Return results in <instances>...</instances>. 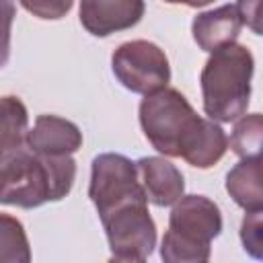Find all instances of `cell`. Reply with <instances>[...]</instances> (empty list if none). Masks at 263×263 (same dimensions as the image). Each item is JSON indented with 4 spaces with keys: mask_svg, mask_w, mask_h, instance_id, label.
<instances>
[{
    "mask_svg": "<svg viewBox=\"0 0 263 263\" xmlns=\"http://www.w3.org/2000/svg\"><path fill=\"white\" fill-rule=\"evenodd\" d=\"M88 195L107 230L111 257L117 261H144L154 249L156 228L134 162L121 154L97 156Z\"/></svg>",
    "mask_w": 263,
    "mask_h": 263,
    "instance_id": "1",
    "label": "cell"
},
{
    "mask_svg": "<svg viewBox=\"0 0 263 263\" xmlns=\"http://www.w3.org/2000/svg\"><path fill=\"white\" fill-rule=\"evenodd\" d=\"M140 123L150 144L168 156L208 168L222 158L228 140L220 125L201 119L175 88H160L140 105Z\"/></svg>",
    "mask_w": 263,
    "mask_h": 263,
    "instance_id": "2",
    "label": "cell"
},
{
    "mask_svg": "<svg viewBox=\"0 0 263 263\" xmlns=\"http://www.w3.org/2000/svg\"><path fill=\"white\" fill-rule=\"evenodd\" d=\"M76 164L68 154L51 156L25 144L0 156V203L37 208L58 201L72 189Z\"/></svg>",
    "mask_w": 263,
    "mask_h": 263,
    "instance_id": "3",
    "label": "cell"
},
{
    "mask_svg": "<svg viewBox=\"0 0 263 263\" xmlns=\"http://www.w3.org/2000/svg\"><path fill=\"white\" fill-rule=\"evenodd\" d=\"M253 55L247 47L228 43L212 51L203 72V109L212 119L230 123L238 119L249 105Z\"/></svg>",
    "mask_w": 263,
    "mask_h": 263,
    "instance_id": "4",
    "label": "cell"
},
{
    "mask_svg": "<svg viewBox=\"0 0 263 263\" xmlns=\"http://www.w3.org/2000/svg\"><path fill=\"white\" fill-rule=\"evenodd\" d=\"M222 218L214 201L203 195H187L173 208L168 232L162 238L164 261H205L210 240L220 234Z\"/></svg>",
    "mask_w": 263,
    "mask_h": 263,
    "instance_id": "5",
    "label": "cell"
},
{
    "mask_svg": "<svg viewBox=\"0 0 263 263\" xmlns=\"http://www.w3.org/2000/svg\"><path fill=\"white\" fill-rule=\"evenodd\" d=\"M113 72L132 92L152 95L166 86L171 78L168 60L160 47L148 41L123 43L113 53Z\"/></svg>",
    "mask_w": 263,
    "mask_h": 263,
    "instance_id": "6",
    "label": "cell"
},
{
    "mask_svg": "<svg viewBox=\"0 0 263 263\" xmlns=\"http://www.w3.org/2000/svg\"><path fill=\"white\" fill-rule=\"evenodd\" d=\"M142 14L144 0H80V23L97 37L129 29Z\"/></svg>",
    "mask_w": 263,
    "mask_h": 263,
    "instance_id": "7",
    "label": "cell"
},
{
    "mask_svg": "<svg viewBox=\"0 0 263 263\" xmlns=\"http://www.w3.org/2000/svg\"><path fill=\"white\" fill-rule=\"evenodd\" d=\"M25 142L35 152L62 156V154L76 152L80 148L82 134L74 123H70L62 117L39 115L35 121V127L27 134Z\"/></svg>",
    "mask_w": 263,
    "mask_h": 263,
    "instance_id": "8",
    "label": "cell"
},
{
    "mask_svg": "<svg viewBox=\"0 0 263 263\" xmlns=\"http://www.w3.org/2000/svg\"><path fill=\"white\" fill-rule=\"evenodd\" d=\"M136 171L144 181L146 197L156 205H173L183 195V175L175 164L162 158H140L136 162Z\"/></svg>",
    "mask_w": 263,
    "mask_h": 263,
    "instance_id": "9",
    "label": "cell"
},
{
    "mask_svg": "<svg viewBox=\"0 0 263 263\" xmlns=\"http://www.w3.org/2000/svg\"><path fill=\"white\" fill-rule=\"evenodd\" d=\"M240 27H242V21L238 16L236 6L226 4V6H220L216 10H210V12L195 16L193 39L201 49L214 51L222 45L234 43Z\"/></svg>",
    "mask_w": 263,
    "mask_h": 263,
    "instance_id": "10",
    "label": "cell"
},
{
    "mask_svg": "<svg viewBox=\"0 0 263 263\" xmlns=\"http://www.w3.org/2000/svg\"><path fill=\"white\" fill-rule=\"evenodd\" d=\"M226 189L232 199L249 212L261 210V160L259 156H249L236 164L226 179Z\"/></svg>",
    "mask_w": 263,
    "mask_h": 263,
    "instance_id": "11",
    "label": "cell"
},
{
    "mask_svg": "<svg viewBox=\"0 0 263 263\" xmlns=\"http://www.w3.org/2000/svg\"><path fill=\"white\" fill-rule=\"evenodd\" d=\"M27 138V109L16 97L0 99V156Z\"/></svg>",
    "mask_w": 263,
    "mask_h": 263,
    "instance_id": "12",
    "label": "cell"
},
{
    "mask_svg": "<svg viewBox=\"0 0 263 263\" xmlns=\"http://www.w3.org/2000/svg\"><path fill=\"white\" fill-rule=\"evenodd\" d=\"M29 242L21 222L0 214V261H29Z\"/></svg>",
    "mask_w": 263,
    "mask_h": 263,
    "instance_id": "13",
    "label": "cell"
},
{
    "mask_svg": "<svg viewBox=\"0 0 263 263\" xmlns=\"http://www.w3.org/2000/svg\"><path fill=\"white\" fill-rule=\"evenodd\" d=\"M230 148L242 158L259 156V148H261V115L259 113H253L236 123L230 138Z\"/></svg>",
    "mask_w": 263,
    "mask_h": 263,
    "instance_id": "14",
    "label": "cell"
},
{
    "mask_svg": "<svg viewBox=\"0 0 263 263\" xmlns=\"http://www.w3.org/2000/svg\"><path fill=\"white\" fill-rule=\"evenodd\" d=\"M21 4L39 18H62L72 8V0H21Z\"/></svg>",
    "mask_w": 263,
    "mask_h": 263,
    "instance_id": "15",
    "label": "cell"
},
{
    "mask_svg": "<svg viewBox=\"0 0 263 263\" xmlns=\"http://www.w3.org/2000/svg\"><path fill=\"white\" fill-rule=\"evenodd\" d=\"M14 18V0H0V68L10 55V25Z\"/></svg>",
    "mask_w": 263,
    "mask_h": 263,
    "instance_id": "16",
    "label": "cell"
},
{
    "mask_svg": "<svg viewBox=\"0 0 263 263\" xmlns=\"http://www.w3.org/2000/svg\"><path fill=\"white\" fill-rule=\"evenodd\" d=\"M261 210H255L251 212L245 222H242V232H249L251 236H242V242H245V249H249L253 253V249H259L261 247Z\"/></svg>",
    "mask_w": 263,
    "mask_h": 263,
    "instance_id": "17",
    "label": "cell"
},
{
    "mask_svg": "<svg viewBox=\"0 0 263 263\" xmlns=\"http://www.w3.org/2000/svg\"><path fill=\"white\" fill-rule=\"evenodd\" d=\"M236 10H238V16H240V21H242V25H249L257 35L261 33V27H259V14H261V10H259V6H261V0H238L236 4Z\"/></svg>",
    "mask_w": 263,
    "mask_h": 263,
    "instance_id": "18",
    "label": "cell"
},
{
    "mask_svg": "<svg viewBox=\"0 0 263 263\" xmlns=\"http://www.w3.org/2000/svg\"><path fill=\"white\" fill-rule=\"evenodd\" d=\"M166 2H171V4H187V6H193V8H197V6L210 4L212 0H166Z\"/></svg>",
    "mask_w": 263,
    "mask_h": 263,
    "instance_id": "19",
    "label": "cell"
}]
</instances>
